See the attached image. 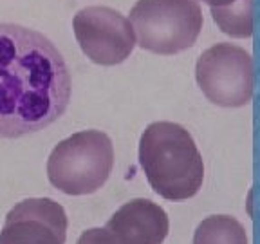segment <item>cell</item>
<instances>
[{
  "label": "cell",
  "mask_w": 260,
  "mask_h": 244,
  "mask_svg": "<svg viewBox=\"0 0 260 244\" xmlns=\"http://www.w3.org/2000/svg\"><path fill=\"white\" fill-rule=\"evenodd\" d=\"M69 67L56 45L35 29L0 24V138L44 130L67 110Z\"/></svg>",
  "instance_id": "6da1fadb"
},
{
  "label": "cell",
  "mask_w": 260,
  "mask_h": 244,
  "mask_svg": "<svg viewBox=\"0 0 260 244\" xmlns=\"http://www.w3.org/2000/svg\"><path fill=\"white\" fill-rule=\"evenodd\" d=\"M139 165L155 194L184 201L203 188L204 163L191 134L183 125L155 121L139 139Z\"/></svg>",
  "instance_id": "7a4b0ae2"
},
{
  "label": "cell",
  "mask_w": 260,
  "mask_h": 244,
  "mask_svg": "<svg viewBox=\"0 0 260 244\" xmlns=\"http://www.w3.org/2000/svg\"><path fill=\"white\" fill-rule=\"evenodd\" d=\"M114 167V146L102 130H80L53 148L47 177L67 195H87L107 183Z\"/></svg>",
  "instance_id": "3957f363"
},
{
  "label": "cell",
  "mask_w": 260,
  "mask_h": 244,
  "mask_svg": "<svg viewBox=\"0 0 260 244\" xmlns=\"http://www.w3.org/2000/svg\"><path fill=\"white\" fill-rule=\"evenodd\" d=\"M130 22L139 47L165 56L190 49L204 24L197 0H138Z\"/></svg>",
  "instance_id": "277c9868"
},
{
  "label": "cell",
  "mask_w": 260,
  "mask_h": 244,
  "mask_svg": "<svg viewBox=\"0 0 260 244\" xmlns=\"http://www.w3.org/2000/svg\"><path fill=\"white\" fill-rule=\"evenodd\" d=\"M195 80L211 103L228 109L244 107L253 96V60L235 44L211 45L195 65Z\"/></svg>",
  "instance_id": "5b68a950"
},
{
  "label": "cell",
  "mask_w": 260,
  "mask_h": 244,
  "mask_svg": "<svg viewBox=\"0 0 260 244\" xmlns=\"http://www.w3.org/2000/svg\"><path fill=\"white\" fill-rule=\"evenodd\" d=\"M74 37L81 51L98 65L123 64L136 47L128 18L107 6H89L74 15Z\"/></svg>",
  "instance_id": "8992f818"
},
{
  "label": "cell",
  "mask_w": 260,
  "mask_h": 244,
  "mask_svg": "<svg viewBox=\"0 0 260 244\" xmlns=\"http://www.w3.org/2000/svg\"><path fill=\"white\" fill-rule=\"evenodd\" d=\"M67 214L49 197L24 199L8 211L0 244H65Z\"/></svg>",
  "instance_id": "52a82bcc"
},
{
  "label": "cell",
  "mask_w": 260,
  "mask_h": 244,
  "mask_svg": "<svg viewBox=\"0 0 260 244\" xmlns=\"http://www.w3.org/2000/svg\"><path fill=\"white\" fill-rule=\"evenodd\" d=\"M105 228L118 244H162L170 221L159 204L139 197L116 210Z\"/></svg>",
  "instance_id": "ba28073f"
},
{
  "label": "cell",
  "mask_w": 260,
  "mask_h": 244,
  "mask_svg": "<svg viewBox=\"0 0 260 244\" xmlns=\"http://www.w3.org/2000/svg\"><path fill=\"white\" fill-rule=\"evenodd\" d=\"M210 6L219 29L232 38H249L253 35V0H203Z\"/></svg>",
  "instance_id": "9c48e42d"
},
{
  "label": "cell",
  "mask_w": 260,
  "mask_h": 244,
  "mask_svg": "<svg viewBox=\"0 0 260 244\" xmlns=\"http://www.w3.org/2000/svg\"><path fill=\"white\" fill-rule=\"evenodd\" d=\"M193 244H248V235L235 217L210 216L197 226Z\"/></svg>",
  "instance_id": "30bf717a"
},
{
  "label": "cell",
  "mask_w": 260,
  "mask_h": 244,
  "mask_svg": "<svg viewBox=\"0 0 260 244\" xmlns=\"http://www.w3.org/2000/svg\"><path fill=\"white\" fill-rule=\"evenodd\" d=\"M76 244H118L107 228H90L80 235Z\"/></svg>",
  "instance_id": "8fae6325"
}]
</instances>
